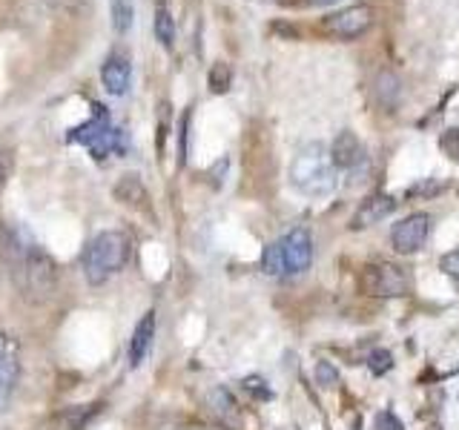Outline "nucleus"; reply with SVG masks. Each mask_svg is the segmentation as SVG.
Masks as SVG:
<instances>
[{
    "label": "nucleus",
    "mask_w": 459,
    "mask_h": 430,
    "mask_svg": "<svg viewBox=\"0 0 459 430\" xmlns=\"http://www.w3.org/2000/svg\"><path fill=\"white\" fill-rule=\"evenodd\" d=\"M9 262H12V276L18 290L29 301H47L55 293L57 284V267L52 255L43 253L38 244H23L21 236H12L6 244Z\"/></svg>",
    "instance_id": "obj_1"
},
{
    "label": "nucleus",
    "mask_w": 459,
    "mask_h": 430,
    "mask_svg": "<svg viewBox=\"0 0 459 430\" xmlns=\"http://www.w3.org/2000/svg\"><path fill=\"white\" fill-rule=\"evenodd\" d=\"M290 184L310 198H325L336 190V164L325 143L310 141L299 147L290 164Z\"/></svg>",
    "instance_id": "obj_2"
},
{
    "label": "nucleus",
    "mask_w": 459,
    "mask_h": 430,
    "mask_svg": "<svg viewBox=\"0 0 459 430\" xmlns=\"http://www.w3.org/2000/svg\"><path fill=\"white\" fill-rule=\"evenodd\" d=\"M129 236L121 233V229H104L98 233L83 250V276L90 284H104L107 279H112L115 272L124 270V264L129 262Z\"/></svg>",
    "instance_id": "obj_3"
},
{
    "label": "nucleus",
    "mask_w": 459,
    "mask_h": 430,
    "mask_svg": "<svg viewBox=\"0 0 459 430\" xmlns=\"http://www.w3.org/2000/svg\"><path fill=\"white\" fill-rule=\"evenodd\" d=\"M359 287L362 293L368 296H377V298H394V296H405L411 279L408 272L396 267V264H387V262H377V264H368L359 276Z\"/></svg>",
    "instance_id": "obj_4"
},
{
    "label": "nucleus",
    "mask_w": 459,
    "mask_h": 430,
    "mask_svg": "<svg viewBox=\"0 0 459 430\" xmlns=\"http://www.w3.org/2000/svg\"><path fill=\"white\" fill-rule=\"evenodd\" d=\"M325 32L333 35V38H342V40H356L362 38L368 29L373 26V9L359 4V6H348V9H339L333 14H327L325 18Z\"/></svg>",
    "instance_id": "obj_5"
},
{
    "label": "nucleus",
    "mask_w": 459,
    "mask_h": 430,
    "mask_svg": "<svg viewBox=\"0 0 459 430\" xmlns=\"http://www.w3.org/2000/svg\"><path fill=\"white\" fill-rule=\"evenodd\" d=\"M428 233H430V215L428 212H413L408 219H402L394 233H391V244L394 250L402 253V255H411L416 250L425 247L428 241Z\"/></svg>",
    "instance_id": "obj_6"
},
{
    "label": "nucleus",
    "mask_w": 459,
    "mask_h": 430,
    "mask_svg": "<svg viewBox=\"0 0 459 430\" xmlns=\"http://www.w3.org/2000/svg\"><path fill=\"white\" fill-rule=\"evenodd\" d=\"M281 247H284V262H287V272H299L310 270L313 264V236L307 227H293L290 233L281 238Z\"/></svg>",
    "instance_id": "obj_7"
},
{
    "label": "nucleus",
    "mask_w": 459,
    "mask_h": 430,
    "mask_svg": "<svg viewBox=\"0 0 459 430\" xmlns=\"http://www.w3.org/2000/svg\"><path fill=\"white\" fill-rule=\"evenodd\" d=\"M100 83H104V90L115 98H124L129 92V86H133V64H129V57L115 52L109 55L104 66H100Z\"/></svg>",
    "instance_id": "obj_8"
},
{
    "label": "nucleus",
    "mask_w": 459,
    "mask_h": 430,
    "mask_svg": "<svg viewBox=\"0 0 459 430\" xmlns=\"http://www.w3.org/2000/svg\"><path fill=\"white\" fill-rule=\"evenodd\" d=\"M330 158H333L336 169H353V167L362 164L365 147H362V141H359L356 133L344 129V133H339L333 138V143H330Z\"/></svg>",
    "instance_id": "obj_9"
},
{
    "label": "nucleus",
    "mask_w": 459,
    "mask_h": 430,
    "mask_svg": "<svg viewBox=\"0 0 459 430\" xmlns=\"http://www.w3.org/2000/svg\"><path fill=\"white\" fill-rule=\"evenodd\" d=\"M109 126H112V121H109V112H107V107L92 104V115H90V121H83L81 126L72 129V133L66 135V141H72V143H81V147L90 150L92 143H95L100 135H104Z\"/></svg>",
    "instance_id": "obj_10"
},
{
    "label": "nucleus",
    "mask_w": 459,
    "mask_h": 430,
    "mask_svg": "<svg viewBox=\"0 0 459 430\" xmlns=\"http://www.w3.org/2000/svg\"><path fill=\"white\" fill-rule=\"evenodd\" d=\"M396 204H399V201L394 195H370V198L362 201V207L356 210L351 227L353 229H365L370 224H379V221H385L387 215L396 210Z\"/></svg>",
    "instance_id": "obj_11"
},
{
    "label": "nucleus",
    "mask_w": 459,
    "mask_h": 430,
    "mask_svg": "<svg viewBox=\"0 0 459 430\" xmlns=\"http://www.w3.org/2000/svg\"><path fill=\"white\" fill-rule=\"evenodd\" d=\"M152 339H155V310L143 313V319L135 324L133 341H129V365L138 367L143 358H147V353L152 348Z\"/></svg>",
    "instance_id": "obj_12"
},
{
    "label": "nucleus",
    "mask_w": 459,
    "mask_h": 430,
    "mask_svg": "<svg viewBox=\"0 0 459 430\" xmlns=\"http://www.w3.org/2000/svg\"><path fill=\"white\" fill-rule=\"evenodd\" d=\"M18 376H21V365L18 358H14V353H0V408L6 405L14 384H18Z\"/></svg>",
    "instance_id": "obj_13"
},
{
    "label": "nucleus",
    "mask_w": 459,
    "mask_h": 430,
    "mask_svg": "<svg viewBox=\"0 0 459 430\" xmlns=\"http://www.w3.org/2000/svg\"><path fill=\"white\" fill-rule=\"evenodd\" d=\"M152 26H155V40L161 43L164 49H172V43H176V21H172L167 4L155 6V23Z\"/></svg>",
    "instance_id": "obj_14"
},
{
    "label": "nucleus",
    "mask_w": 459,
    "mask_h": 430,
    "mask_svg": "<svg viewBox=\"0 0 459 430\" xmlns=\"http://www.w3.org/2000/svg\"><path fill=\"white\" fill-rule=\"evenodd\" d=\"M109 14H112V29L118 35H126L135 21V0H109Z\"/></svg>",
    "instance_id": "obj_15"
},
{
    "label": "nucleus",
    "mask_w": 459,
    "mask_h": 430,
    "mask_svg": "<svg viewBox=\"0 0 459 430\" xmlns=\"http://www.w3.org/2000/svg\"><path fill=\"white\" fill-rule=\"evenodd\" d=\"M210 408L224 422H236L238 419V405H236V399H233V393L227 391V387H215V391L210 393Z\"/></svg>",
    "instance_id": "obj_16"
},
{
    "label": "nucleus",
    "mask_w": 459,
    "mask_h": 430,
    "mask_svg": "<svg viewBox=\"0 0 459 430\" xmlns=\"http://www.w3.org/2000/svg\"><path fill=\"white\" fill-rule=\"evenodd\" d=\"M115 198L124 201L129 207H138L147 201V193H143V184L138 181V176H124L118 186H115Z\"/></svg>",
    "instance_id": "obj_17"
},
{
    "label": "nucleus",
    "mask_w": 459,
    "mask_h": 430,
    "mask_svg": "<svg viewBox=\"0 0 459 430\" xmlns=\"http://www.w3.org/2000/svg\"><path fill=\"white\" fill-rule=\"evenodd\" d=\"M262 270L267 272V276H281V272H287L281 241H273V244H267V247H264V253H262Z\"/></svg>",
    "instance_id": "obj_18"
},
{
    "label": "nucleus",
    "mask_w": 459,
    "mask_h": 430,
    "mask_svg": "<svg viewBox=\"0 0 459 430\" xmlns=\"http://www.w3.org/2000/svg\"><path fill=\"white\" fill-rule=\"evenodd\" d=\"M210 92H215V95H224L227 90H230V83H233V69H230L224 61H219V64H212V69H210Z\"/></svg>",
    "instance_id": "obj_19"
},
{
    "label": "nucleus",
    "mask_w": 459,
    "mask_h": 430,
    "mask_svg": "<svg viewBox=\"0 0 459 430\" xmlns=\"http://www.w3.org/2000/svg\"><path fill=\"white\" fill-rule=\"evenodd\" d=\"M368 367H370L373 376H385V373H391V367H394L391 350H373L368 358Z\"/></svg>",
    "instance_id": "obj_20"
},
{
    "label": "nucleus",
    "mask_w": 459,
    "mask_h": 430,
    "mask_svg": "<svg viewBox=\"0 0 459 430\" xmlns=\"http://www.w3.org/2000/svg\"><path fill=\"white\" fill-rule=\"evenodd\" d=\"M439 150L451 158V161H459V126H448L439 135Z\"/></svg>",
    "instance_id": "obj_21"
},
{
    "label": "nucleus",
    "mask_w": 459,
    "mask_h": 430,
    "mask_svg": "<svg viewBox=\"0 0 459 430\" xmlns=\"http://www.w3.org/2000/svg\"><path fill=\"white\" fill-rule=\"evenodd\" d=\"M316 382H319L322 387H336L339 384V370L330 362H319V365H316Z\"/></svg>",
    "instance_id": "obj_22"
},
{
    "label": "nucleus",
    "mask_w": 459,
    "mask_h": 430,
    "mask_svg": "<svg viewBox=\"0 0 459 430\" xmlns=\"http://www.w3.org/2000/svg\"><path fill=\"white\" fill-rule=\"evenodd\" d=\"M439 270H442L448 279L459 281V250H454V253H448V255H442V258H439Z\"/></svg>",
    "instance_id": "obj_23"
},
{
    "label": "nucleus",
    "mask_w": 459,
    "mask_h": 430,
    "mask_svg": "<svg viewBox=\"0 0 459 430\" xmlns=\"http://www.w3.org/2000/svg\"><path fill=\"white\" fill-rule=\"evenodd\" d=\"M244 391H250L253 396H262V399H270L273 396L267 382L262 376H247V379H244Z\"/></svg>",
    "instance_id": "obj_24"
},
{
    "label": "nucleus",
    "mask_w": 459,
    "mask_h": 430,
    "mask_svg": "<svg viewBox=\"0 0 459 430\" xmlns=\"http://www.w3.org/2000/svg\"><path fill=\"white\" fill-rule=\"evenodd\" d=\"M377 430H405V425H402V419H396V413L382 410L377 416Z\"/></svg>",
    "instance_id": "obj_25"
},
{
    "label": "nucleus",
    "mask_w": 459,
    "mask_h": 430,
    "mask_svg": "<svg viewBox=\"0 0 459 430\" xmlns=\"http://www.w3.org/2000/svg\"><path fill=\"white\" fill-rule=\"evenodd\" d=\"M12 167H14L12 152H9V150H0V190L6 186V181H9V176H12Z\"/></svg>",
    "instance_id": "obj_26"
},
{
    "label": "nucleus",
    "mask_w": 459,
    "mask_h": 430,
    "mask_svg": "<svg viewBox=\"0 0 459 430\" xmlns=\"http://www.w3.org/2000/svg\"><path fill=\"white\" fill-rule=\"evenodd\" d=\"M316 6H327V4H336V0H313Z\"/></svg>",
    "instance_id": "obj_27"
}]
</instances>
